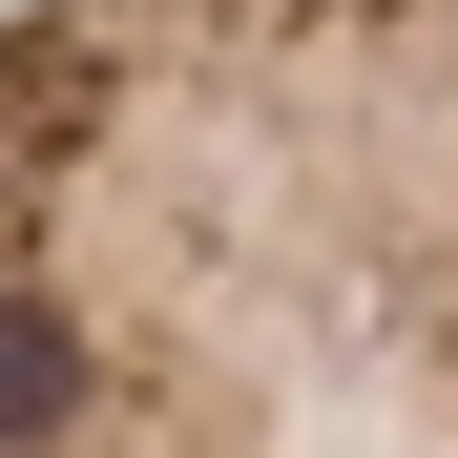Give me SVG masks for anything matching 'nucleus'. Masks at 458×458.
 Here are the masks:
<instances>
[{"instance_id":"obj_1","label":"nucleus","mask_w":458,"mask_h":458,"mask_svg":"<svg viewBox=\"0 0 458 458\" xmlns=\"http://www.w3.org/2000/svg\"><path fill=\"white\" fill-rule=\"evenodd\" d=\"M0 458H458V0H0Z\"/></svg>"}]
</instances>
